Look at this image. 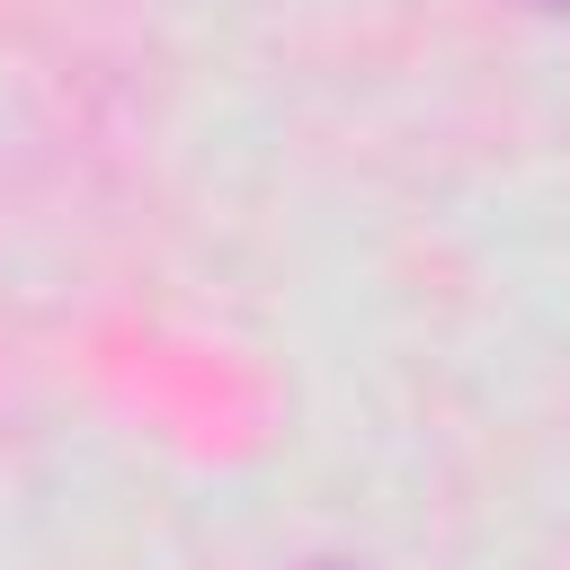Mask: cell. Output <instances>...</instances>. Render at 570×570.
<instances>
[{
    "label": "cell",
    "mask_w": 570,
    "mask_h": 570,
    "mask_svg": "<svg viewBox=\"0 0 570 570\" xmlns=\"http://www.w3.org/2000/svg\"><path fill=\"white\" fill-rule=\"evenodd\" d=\"M543 9H570V0H543Z\"/></svg>",
    "instance_id": "1"
}]
</instances>
